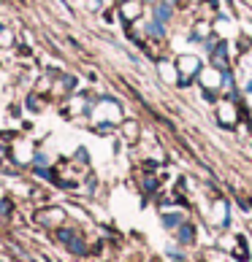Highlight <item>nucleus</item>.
Wrapping results in <instances>:
<instances>
[{"label": "nucleus", "instance_id": "nucleus-9", "mask_svg": "<svg viewBox=\"0 0 252 262\" xmlns=\"http://www.w3.org/2000/svg\"><path fill=\"white\" fill-rule=\"evenodd\" d=\"M222 79H225V73L220 71V68H215V65H203L201 68V73H198V79H196V84H198V90L201 92H215V95H220V90H222ZM222 98V95H220Z\"/></svg>", "mask_w": 252, "mask_h": 262}, {"label": "nucleus", "instance_id": "nucleus-6", "mask_svg": "<svg viewBox=\"0 0 252 262\" xmlns=\"http://www.w3.org/2000/svg\"><path fill=\"white\" fill-rule=\"evenodd\" d=\"M149 11V3L147 0H117L114 3V14H117L120 25H139Z\"/></svg>", "mask_w": 252, "mask_h": 262}, {"label": "nucleus", "instance_id": "nucleus-2", "mask_svg": "<svg viewBox=\"0 0 252 262\" xmlns=\"http://www.w3.org/2000/svg\"><path fill=\"white\" fill-rule=\"evenodd\" d=\"M95 100H98V92L95 90H79V92H73L71 98H65L60 100V116L63 119H87L92 111V105Z\"/></svg>", "mask_w": 252, "mask_h": 262}, {"label": "nucleus", "instance_id": "nucleus-27", "mask_svg": "<svg viewBox=\"0 0 252 262\" xmlns=\"http://www.w3.org/2000/svg\"><path fill=\"white\" fill-rule=\"evenodd\" d=\"M147 3H154V0H147Z\"/></svg>", "mask_w": 252, "mask_h": 262}, {"label": "nucleus", "instance_id": "nucleus-5", "mask_svg": "<svg viewBox=\"0 0 252 262\" xmlns=\"http://www.w3.org/2000/svg\"><path fill=\"white\" fill-rule=\"evenodd\" d=\"M35 151H38L35 141H33V138H27V135H22V133H19L16 138H14V143H11V146H8L6 157L11 160V162L16 165V168H33Z\"/></svg>", "mask_w": 252, "mask_h": 262}, {"label": "nucleus", "instance_id": "nucleus-21", "mask_svg": "<svg viewBox=\"0 0 252 262\" xmlns=\"http://www.w3.org/2000/svg\"><path fill=\"white\" fill-rule=\"evenodd\" d=\"M76 165H82V168H87V165H90V151H87V146H79L73 151V157H71Z\"/></svg>", "mask_w": 252, "mask_h": 262}, {"label": "nucleus", "instance_id": "nucleus-26", "mask_svg": "<svg viewBox=\"0 0 252 262\" xmlns=\"http://www.w3.org/2000/svg\"><path fill=\"white\" fill-rule=\"evenodd\" d=\"M82 3V0H71V6H79Z\"/></svg>", "mask_w": 252, "mask_h": 262}, {"label": "nucleus", "instance_id": "nucleus-24", "mask_svg": "<svg viewBox=\"0 0 252 262\" xmlns=\"http://www.w3.org/2000/svg\"><path fill=\"white\" fill-rule=\"evenodd\" d=\"M22 114H25V103H11L8 105V116H11V119H19Z\"/></svg>", "mask_w": 252, "mask_h": 262}, {"label": "nucleus", "instance_id": "nucleus-4", "mask_svg": "<svg viewBox=\"0 0 252 262\" xmlns=\"http://www.w3.org/2000/svg\"><path fill=\"white\" fill-rule=\"evenodd\" d=\"M173 60H177V68H179V86L177 90H190L198 79L201 68L206 65L203 57L196 52H179V54H173Z\"/></svg>", "mask_w": 252, "mask_h": 262}, {"label": "nucleus", "instance_id": "nucleus-10", "mask_svg": "<svg viewBox=\"0 0 252 262\" xmlns=\"http://www.w3.org/2000/svg\"><path fill=\"white\" fill-rule=\"evenodd\" d=\"M206 222L211 227H217V230H222L230 222V203L225 200V198H211V203H209V211H206Z\"/></svg>", "mask_w": 252, "mask_h": 262}, {"label": "nucleus", "instance_id": "nucleus-20", "mask_svg": "<svg viewBox=\"0 0 252 262\" xmlns=\"http://www.w3.org/2000/svg\"><path fill=\"white\" fill-rule=\"evenodd\" d=\"M201 262H228V254L222 249H206L201 254Z\"/></svg>", "mask_w": 252, "mask_h": 262}, {"label": "nucleus", "instance_id": "nucleus-3", "mask_svg": "<svg viewBox=\"0 0 252 262\" xmlns=\"http://www.w3.org/2000/svg\"><path fill=\"white\" fill-rule=\"evenodd\" d=\"M241 114H244V103H236L230 98H220L215 105H211V116H215L220 130H236V124L241 122Z\"/></svg>", "mask_w": 252, "mask_h": 262}, {"label": "nucleus", "instance_id": "nucleus-17", "mask_svg": "<svg viewBox=\"0 0 252 262\" xmlns=\"http://www.w3.org/2000/svg\"><path fill=\"white\" fill-rule=\"evenodd\" d=\"M173 235H177V244L190 246L192 241H196V227H192L190 222H185V225H179L177 230H173Z\"/></svg>", "mask_w": 252, "mask_h": 262}, {"label": "nucleus", "instance_id": "nucleus-7", "mask_svg": "<svg viewBox=\"0 0 252 262\" xmlns=\"http://www.w3.org/2000/svg\"><path fill=\"white\" fill-rule=\"evenodd\" d=\"M211 33H215L220 41H225L230 43L234 38L241 35V25H239V19L234 14H228V11H220L211 16Z\"/></svg>", "mask_w": 252, "mask_h": 262}, {"label": "nucleus", "instance_id": "nucleus-16", "mask_svg": "<svg viewBox=\"0 0 252 262\" xmlns=\"http://www.w3.org/2000/svg\"><path fill=\"white\" fill-rule=\"evenodd\" d=\"M19 46V35L11 25L0 22V52H8V49H16Z\"/></svg>", "mask_w": 252, "mask_h": 262}, {"label": "nucleus", "instance_id": "nucleus-23", "mask_svg": "<svg viewBox=\"0 0 252 262\" xmlns=\"http://www.w3.org/2000/svg\"><path fill=\"white\" fill-rule=\"evenodd\" d=\"M54 11L60 14L63 19H71V8H68V3H65V0H54Z\"/></svg>", "mask_w": 252, "mask_h": 262}, {"label": "nucleus", "instance_id": "nucleus-1", "mask_svg": "<svg viewBox=\"0 0 252 262\" xmlns=\"http://www.w3.org/2000/svg\"><path fill=\"white\" fill-rule=\"evenodd\" d=\"M125 119V105L120 98H114V95H98V100H95L90 116L84 119L87 127H92V124H101V122H109V124H120Z\"/></svg>", "mask_w": 252, "mask_h": 262}, {"label": "nucleus", "instance_id": "nucleus-14", "mask_svg": "<svg viewBox=\"0 0 252 262\" xmlns=\"http://www.w3.org/2000/svg\"><path fill=\"white\" fill-rule=\"evenodd\" d=\"M117 135H120L125 143H130V146L141 143V138H144V124H141V119H135V116H125V119L120 122V127H117Z\"/></svg>", "mask_w": 252, "mask_h": 262}, {"label": "nucleus", "instance_id": "nucleus-25", "mask_svg": "<svg viewBox=\"0 0 252 262\" xmlns=\"http://www.w3.org/2000/svg\"><path fill=\"white\" fill-rule=\"evenodd\" d=\"M239 25H241V35L252 41V22H239Z\"/></svg>", "mask_w": 252, "mask_h": 262}, {"label": "nucleus", "instance_id": "nucleus-22", "mask_svg": "<svg viewBox=\"0 0 252 262\" xmlns=\"http://www.w3.org/2000/svg\"><path fill=\"white\" fill-rule=\"evenodd\" d=\"M82 6H84L90 14H101L103 8H106V0H82Z\"/></svg>", "mask_w": 252, "mask_h": 262}, {"label": "nucleus", "instance_id": "nucleus-11", "mask_svg": "<svg viewBox=\"0 0 252 262\" xmlns=\"http://www.w3.org/2000/svg\"><path fill=\"white\" fill-rule=\"evenodd\" d=\"M33 219H35V225L44 227V230H57V227L65 225V208H60V206H44V208L35 211Z\"/></svg>", "mask_w": 252, "mask_h": 262}, {"label": "nucleus", "instance_id": "nucleus-8", "mask_svg": "<svg viewBox=\"0 0 252 262\" xmlns=\"http://www.w3.org/2000/svg\"><path fill=\"white\" fill-rule=\"evenodd\" d=\"M206 62L220 68L222 73L236 71V57H234V52H230V43H225V41H220L211 52H206Z\"/></svg>", "mask_w": 252, "mask_h": 262}, {"label": "nucleus", "instance_id": "nucleus-12", "mask_svg": "<svg viewBox=\"0 0 252 262\" xmlns=\"http://www.w3.org/2000/svg\"><path fill=\"white\" fill-rule=\"evenodd\" d=\"M154 73H158L160 84H166L168 90H177L179 86V68H177V60L173 57H160L158 62H154Z\"/></svg>", "mask_w": 252, "mask_h": 262}, {"label": "nucleus", "instance_id": "nucleus-15", "mask_svg": "<svg viewBox=\"0 0 252 262\" xmlns=\"http://www.w3.org/2000/svg\"><path fill=\"white\" fill-rule=\"evenodd\" d=\"M52 103V98H46V95H38L35 90L27 92V98H25V111H30V114H41L46 111V105Z\"/></svg>", "mask_w": 252, "mask_h": 262}, {"label": "nucleus", "instance_id": "nucleus-13", "mask_svg": "<svg viewBox=\"0 0 252 262\" xmlns=\"http://www.w3.org/2000/svg\"><path fill=\"white\" fill-rule=\"evenodd\" d=\"M73 92H79V79L73 73H65L60 71L54 76V90H52V100H65L71 98Z\"/></svg>", "mask_w": 252, "mask_h": 262}, {"label": "nucleus", "instance_id": "nucleus-18", "mask_svg": "<svg viewBox=\"0 0 252 262\" xmlns=\"http://www.w3.org/2000/svg\"><path fill=\"white\" fill-rule=\"evenodd\" d=\"M236 68H239V73L252 76V43H249L247 52H241V54L236 57Z\"/></svg>", "mask_w": 252, "mask_h": 262}, {"label": "nucleus", "instance_id": "nucleus-19", "mask_svg": "<svg viewBox=\"0 0 252 262\" xmlns=\"http://www.w3.org/2000/svg\"><path fill=\"white\" fill-rule=\"evenodd\" d=\"M117 127H120V124H109V122H101V124H92V133L95 135H98V138H111V135L114 133H117Z\"/></svg>", "mask_w": 252, "mask_h": 262}]
</instances>
